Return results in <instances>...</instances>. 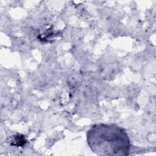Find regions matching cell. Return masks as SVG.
Returning <instances> with one entry per match:
<instances>
[{
  "mask_svg": "<svg viewBox=\"0 0 156 156\" xmlns=\"http://www.w3.org/2000/svg\"><path fill=\"white\" fill-rule=\"evenodd\" d=\"M87 141L91 150L99 155L126 156L129 153L127 133L114 124L93 125L87 132Z\"/></svg>",
  "mask_w": 156,
  "mask_h": 156,
  "instance_id": "cell-1",
  "label": "cell"
}]
</instances>
